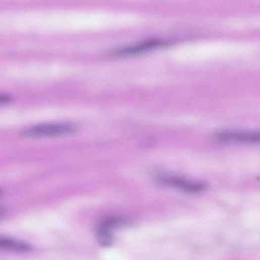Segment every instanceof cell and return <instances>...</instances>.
<instances>
[{"mask_svg":"<svg viewBox=\"0 0 260 260\" xmlns=\"http://www.w3.org/2000/svg\"><path fill=\"white\" fill-rule=\"evenodd\" d=\"M0 248L17 252H26L31 249L28 244L7 237H1L0 239Z\"/></svg>","mask_w":260,"mask_h":260,"instance_id":"5b68a950","label":"cell"},{"mask_svg":"<svg viewBox=\"0 0 260 260\" xmlns=\"http://www.w3.org/2000/svg\"><path fill=\"white\" fill-rule=\"evenodd\" d=\"M78 127L70 123H51L36 125L21 132V135L28 138H49L62 136L75 133Z\"/></svg>","mask_w":260,"mask_h":260,"instance_id":"6da1fadb","label":"cell"},{"mask_svg":"<svg viewBox=\"0 0 260 260\" xmlns=\"http://www.w3.org/2000/svg\"><path fill=\"white\" fill-rule=\"evenodd\" d=\"M157 179L164 185L191 193L201 192L206 187L205 184L203 183H192L181 177L170 175H159Z\"/></svg>","mask_w":260,"mask_h":260,"instance_id":"3957f363","label":"cell"},{"mask_svg":"<svg viewBox=\"0 0 260 260\" xmlns=\"http://www.w3.org/2000/svg\"><path fill=\"white\" fill-rule=\"evenodd\" d=\"M217 141L228 143L260 144V131L225 130L215 135Z\"/></svg>","mask_w":260,"mask_h":260,"instance_id":"7a4b0ae2","label":"cell"},{"mask_svg":"<svg viewBox=\"0 0 260 260\" xmlns=\"http://www.w3.org/2000/svg\"><path fill=\"white\" fill-rule=\"evenodd\" d=\"M97 237L100 244L104 247L110 246L113 242L112 231L99 225L97 230Z\"/></svg>","mask_w":260,"mask_h":260,"instance_id":"8992f818","label":"cell"},{"mask_svg":"<svg viewBox=\"0 0 260 260\" xmlns=\"http://www.w3.org/2000/svg\"><path fill=\"white\" fill-rule=\"evenodd\" d=\"M11 100L12 98L10 96L6 94L1 95V98H0L1 103L3 104L9 103L10 101H11Z\"/></svg>","mask_w":260,"mask_h":260,"instance_id":"52a82bcc","label":"cell"},{"mask_svg":"<svg viewBox=\"0 0 260 260\" xmlns=\"http://www.w3.org/2000/svg\"><path fill=\"white\" fill-rule=\"evenodd\" d=\"M164 43L157 39L149 40L144 42L116 50L115 54L129 55L143 52L163 46Z\"/></svg>","mask_w":260,"mask_h":260,"instance_id":"277c9868","label":"cell"}]
</instances>
